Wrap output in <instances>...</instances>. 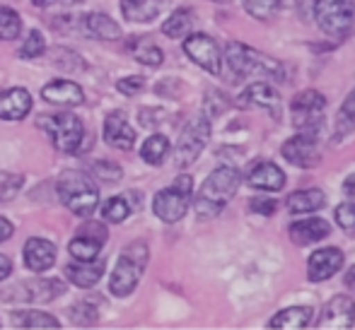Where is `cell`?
<instances>
[{"mask_svg": "<svg viewBox=\"0 0 355 330\" xmlns=\"http://www.w3.org/2000/svg\"><path fill=\"white\" fill-rule=\"evenodd\" d=\"M225 66L232 70V75L239 77H249V75H261L263 80H273V82H285L288 75L285 68L276 58L266 56V53L257 51V48L247 46V44L230 42L225 48Z\"/></svg>", "mask_w": 355, "mask_h": 330, "instance_id": "cell-1", "label": "cell"}, {"mask_svg": "<svg viewBox=\"0 0 355 330\" xmlns=\"http://www.w3.org/2000/svg\"><path fill=\"white\" fill-rule=\"evenodd\" d=\"M242 181H244V176L234 167L215 169L211 176L203 181L201 191H198V198H196L198 217H215V214L234 198V193L239 191Z\"/></svg>", "mask_w": 355, "mask_h": 330, "instance_id": "cell-2", "label": "cell"}, {"mask_svg": "<svg viewBox=\"0 0 355 330\" xmlns=\"http://www.w3.org/2000/svg\"><path fill=\"white\" fill-rule=\"evenodd\" d=\"M148 258H150L148 244L145 241L128 244L121 251V256H119V261H116V268H114V273H112L109 292H112L114 297H128V294L138 287V282H141Z\"/></svg>", "mask_w": 355, "mask_h": 330, "instance_id": "cell-3", "label": "cell"}, {"mask_svg": "<svg viewBox=\"0 0 355 330\" xmlns=\"http://www.w3.org/2000/svg\"><path fill=\"white\" fill-rule=\"evenodd\" d=\"M58 198L73 214L89 217L99 205V191L94 181L83 172H63L56 183Z\"/></svg>", "mask_w": 355, "mask_h": 330, "instance_id": "cell-4", "label": "cell"}, {"mask_svg": "<svg viewBox=\"0 0 355 330\" xmlns=\"http://www.w3.org/2000/svg\"><path fill=\"white\" fill-rule=\"evenodd\" d=\"M314 17L324 34L334 39H346L355 32L353 0H312Z\"/></svg>", "mask_w": 355, "mask_h": 330, "instance_id": "cell-5", "label": "cell"}, {"mask_svg": "<svg viewBox=\"0 0 355 330\" xmlns=\"http://www.w3.org/2000/svg\"><path fill=\"white\" fill-rule=\"evenodd\" d=\"M39 128L46 131V135L51 138L53 147H56L58 152L78 154V149L83 147L85 126L75 113H53V116H42L39 118Z\"/></svg>", "mask_w": 355, "mask_h": 330, "instance_id": "cell-6", "label": "cell"}, {"mask_svg": "<svg viewBox=\"0 0 355 330\" xmlns=\"http://www.w3.org/2000/svg\"><path fill=\"white\" fill-rule=\"evenodd\" d=\"M211 140V121L206 116H196L187 123V128L179 135L177 152H174V164L179 169L191 167L198 159V154L203 152V147Z\"/></svg>", "mask_w": 355, "mask_h": 330, "instance_id": "cell-7", "label": "cell"}, {"mask_svg": "<svg viewBox=\"0 0 355 330\" xmlns=\"http://www.w3.org/2000/svg\"><path fill=\"white\" fill-rule=\"evenodd\" d=\"M184 53L206 73H223V53H220V46L215 44V39L208 37V34H189V37H184Z\"/></svg>", "mask_w": 355, "mask_h": 330, "instance_id": "cell-8", "label": "cell"}, {"mask_svg": "<svg viewBox=\"0 0 355 330\" xmlns=\"http://www.w3.org/2000/svg\"><path fill=\"white\" fill-rule=\"evenodd\" d=\"M281 154L300 169H314L322 164V152H319L317 138H312V135H293V138L283 143Z\"/></svg>", "mask_w": 355, "mask_h": 330, "instance_id": "cell-9", "label": "cell"}, {"mask_svg": "<svg viewBox=\"0 0 355 330\" xmlns=\"http://www.w3.org/2000/svg\"><path fill=\"white\" fill-rule=\"evenodd\" d=\"M12 292H15V297L10 294L5 302L22 299V302L46 304V302H53L56 297H61V294L66 292V284H63L61 279H24V282L15 284Z\"/></svg>", "mask_w": 355, "mask_h": 330, "instance_id": "cell-10", "label": "cell"}, {"mask_svg": "<svg viewBox=\"0 0 355 330\" xmlns=\"http://www.w3.org/2000/svg\"><path fill=\"white\" fill-rule=\"evenodd\" d=\"M355 323V302L348 294H336L327 302V306L319 313V328H353Z\"/></svg>", "mask_w": 355, "mask_h": 330, "instance_id": "cell-11", "label": "cell"}, {"mask_svg": "<svg viewBox=\"0 0 355 330\" xmlns=\"http://www.w3.org/2000/svg\"><path fill=\"white\" fill-rule=\"evenodd\" d=\"M189 200H191L189 193L179 191L177 186H169V188H164V191H159L157 196H155L153 210H155V214L162 219V222L172 224V222H179V219L187 214Z\"/></svg>", "mask_w": 355, "mask_h": 330, "instance_id": "cell-12", "label": "cell"}, {"mask_svg": "<svg viewBox=\"0 0 355 330\" xmlns=\"http://www.w3.org/2000/svg\"><path fill=\"white\" fill-rule=\"evenodd\" d=\"M237 104L242 109H254V107L263 109V111H268L271 116H278V113H281V97H278V92L266 82V80L249 84V87L242 92V97L237 99Z\"/></svg>", "mask_w": 355, "mask_h": 330, "instance_id": "cell-13", "label": "cell"}, {"mask_svg": "<svg viewBox=\"0 0 355 330\" xmlns=\"http://www.w3.org/2000/svg\"><path fill=\"white\" fill-rule=\"evenodd\" d=\"M341 268H343V253L336 246L319 248L307 261V277L312 282H324V279L334 277Z\"/></svg>", "mask_w": 355, "mask_h": 330, "instance_id": "cell-14", "label": "cell"}, {"mask_svg": "<svg viewBox=\"0 0 355 330\" xmlns=\"http://www.w3.org/2000/svg\"><path fill=\"white\" fill-rule=\"evenodd\" d=\"M104 143L114 149H123V152H128L136 145V131L121 111H114L104 118Z\"/></svg>", "mask_w": 355, "mask_h": 330, "instance_id": "cell-15", "label": "cell"}, {"mask_svg": "<svg viewBox=\"0 0 355 330\" xmlns=\"http://www.w3.org/2000/svg\"><path fill=\"white\" fill-rule=\"evenodd\" d=\"M56 246H53L49 239L32 237L24 244V265H27L32 273H46L56 263Z\"/></svg>", "mask_w": 355, "mask_h": 330, "instance_id": "cell-16", "label": "cell"}, {"mask_svg": "<svg viewBox=\"0 0 355 330\" xmlns=\"http://www.w3.org/2000/svg\"><path fill=\"white\" fill-rule=\"evenodd\" d=\"M244 181L249 183L257 191H283L285 186V174L281 172V167L273 162H257L254 167H249Z\"/></svg>", "mask_w": 355, "mask_h": 330, "instance_id": "cell-17", "label": "cell"}, {"mask_svg": "<svg viewBox=\"0 0 355 330\" xmlns=\"http://www.w3.org/2000/svg\"><path fill=\"white\" fill-rule=\"evenodd\" d=\"M42 97L53 107H80L85 102L83 87L71 80H51L42 87Z\"/></svg>", "mask_w": 355, "mask_h": 330, "instance_id": "cell-18", "label": "cell"}, {"mask_svg": "<svg viewBox=\"0 0 355 330\" xmlns=\"http://www.w3.org/2000/svg\"><path fill=\"white\" fill-rule=\"evenodd\" d=\"M288 234L295 246H309V244H317V241H322V239H327L329 234H331V229H329L327 219L307 217V219H297V222L290 224Z\"/></svg>", "mask_w": 355, "mask_h": 330, "instance_id": "cell-19", "label": "cell"}, {"mask_svg": "<svg viewBox=\"0 0 355 330\" xmlns=\"http://www.w3.org/2000/svg\"><path fill=\"white\" fill-rule=\"evenodd\" d=\"M29 111H32V94L24 87L0 92V118L3 121H22Z\"/></svg>", "mask_w": 355, "mask_h": 330, "instance_id": "cell-20", "label": "cell"}, {"mask_svg": "<svg viewBox=\"0 0 355 330\" xmlns=\"http://www.w3.org/2000/svg\"><path fill=\"white\" fill-rule=\"evenodd\" d=\"M167 5L169 0H121V12L128 22H153Z\"/></svg>", "mask_w": 355, "mask_h": 330, "instance_id": "cell-21", "label": "cell"}, {"mask_svg": "<svg viewBox=\"0 0 355 330\" xmlns=\"http://www.w3.org/2000/svg\"><path fill=\"white\" fill-rule=\"evenodd\" d=\"M102 275H104V263L97 261V258L94 261H78L66 265V277L83 289L94 287L102 279Z\"/></svg>", "mask_w": 355, "mask_h": 330, "instance_id": "cell-22", "label": "cell"}, {"mask_svg": "<svg viewBox=\"0 0 355 330\" xmlns=\"http://www.w3.org/2000/svg\"><path fill=\"white\" fill-rule=\"evenodd\" d=\"M327 205V196L317 188H304V191H295L285 198V208L293 214H312Z\"/></svg>", "mask_w": 355, "mask_h": 330, "instance_id": "cell-23", "label": "cell"}, {"mask_svg": "<svg viewBox=\"0 0 355 330\" xmlns=\"http://www.w3.org/2000/svg\"><path fill=\"white\" fill-rule=\"evenodd\" d=\"M83 29L94 39H104V42H116L121 39V27L114 22L109 15L104 12H89L83 17Z\"/></svg>", "mask_w": 355, "mask_h": 330, "instance_id": "cell-24", "label": "cell"}, {"mask_svg": "<svg viewBox=\"0 0 355 330\" xmlns=\"http://www.w3.org/2000/svg\"><path fill=\"white\" fill-rule=\"evenodd\" d=\"M312 321V309L309 306H288L283 311H278L276 316L268 321V328L271 330H302L309 326Z\"/></svg>", "mask_w": 355, "mask_h": 330, "instance_id": "cell-25", "label": "cell"}, {"mask_svg": "<svg viewBox=\"0 0 355 330\" xmlns=\"http://www.w3.org/2000/svg\"><path fill=\"white\" fill-rule=\"evenodd\" d=\"M10 323L15 328L24 330H56L61 328V323L51 316V313L44 311H12L10 313Z\"/></svg>", "mask_w": 355, "mask_h": 330, "instance_id": "cell-26", "label": "cell"}, {"mask_svg": "<svg viewBox=\"0 0 355 330\" xmlns=\"http://www.w3.org/2000/svg\"><path fill=\"white\" fill-rule=\"evenodd\" d=\"M193 29V10L191 8H179L164 19L162 34L169 39H184L189 37Z\"/></svg>", "mask_w": 355, "mask_h": 330, "instance_id": "cell-27", "label": "cell"}, {"mask_svg": "<svg viewBox=\"0 0 355 330\" xmlns=\"http://www.w3.org/2000/svg\"><path fill=\"white\" fill-rule=\"evenodd\" d=\"M167 154H169V140L164 138V135H159V133L150 135V138L143 143V147H141L143 162L153 164V167L162 164L164 159H167Z\"/></svg>", "mask_w": 355, "mask_h": 330, "instance_id": "cell-28", "label": "cell"}, {"mask_svg": "<svg viewBox=\"0 0 355 330\" xmlns=\"http://www.w3.org/2000/svg\"><path fill=\"white\" fill-rule=\"evenodd\" d=\"M102 246L104 244H99L97 239H89V237H85V234H78V237L68 244V251H71V256L75 261H94V258H99Z\"/></svg>", "mask_w": 355, "mask_h": 330, "instance_id": "cell-29", "label": "cell"}, {"mask_svg": "<svg viewBox=\"0 0 355 330\" xmlns=\"http://www.w3.org/2000/svg\"><path fill=\"white\" fill-rule=\"evenodd\" d=\"M293 126L297 133L319 138V133H322V128H324V113L322 111H297V113H293Z\"/></svg>", "mask_w": 355, "mask_h": 330, "instance_id": "cell-30", "label": "cell"}, {"mask_svg": "<svg viewBox=\"0 0 355 330\" xmlns=\"http://www.w3.org/2000/svg\"><path fill=\"white\" fill-rule=\"evenodd\" d=\"M324 107H327V97H324L322 92H317V89H304V92L295 94V99L290 102L293 113H297V111H324Z\"/></svg>", "mask_w": 355, "mask_h": 330, "instance_id": "cell-31", "label": "cell"}, {"mask_svg": "<svg viewBox=\"0 0 355 330\" xmlns=\"http://www.w3.org/2000/svg\"><path fill=\"white\" fill-rule=\"evenodd\" d=\"M133 56H136L138 63H143V66H150V68L162 66V61H164L162 48H159L157 44L148 42V39H138L136 48H133Z\"/></svg>", "mask_w": 355, "mask_h": 330, "instance_id": "cell-32", "label": "cell"}, {"mask_svg": "<svg viewBox=\"0 0 355 330\" xmlns=\"http://www.w3.org/2000/svg\"><path fill=\"white\" fill-rule=\"evenodd\" d=\"M19 34H22V17L12 8H3L0 5V39L12 42Z\"/></svg>", "mask_w": 355, "mask_h": 330, "instance_id": "cell-33", "label": "cell"}, {"mask_svg": "<svg viewBox=\"0 0 355 330\" xmlns=\"http://www.w3.org/2000/svg\"><path fill=\"white\" fill-rule=\"evenodd\" d=\"M131 212H133V205L128 203L126 196L109 198L107 203H104V210H102L104 219H107V222H114V224H119V222H123V219H128V214H131Z\"/></svg>", "mask_w": 355, "mask_h": 330, "instance_id": "cell-34", "label": "cell"}, {"mask_svg": "<svg viewBox=\"0 0 355 330\" xmlns=\"http://www.w3.org/2000/svg\"><path fill=\"white\" fill-rule=\"evenodd\" d=\"M355 131V89L346 97L343 107L338 109L336 116V133L338 135H348Z\"/></svg>", "mask_w": 355, "mask_h": 330, "instance_id": "cell-35", "label": "cell"}, {"mask_svg": "<svg viewBox=\"0 0 355 330\" xmlns=\"http://www.w3.org/2000/svg\"><path fill=\"white\" fill-rule=\"evenodd\" d=\"M242 3L254 19H273L281 10V0H242Z\"/></svg>", "mask_w": 355, "mask_h": 330, "instance_id": "cell-36", "label": "cell"}, {"mask_svg": "<svg viewBox=\"0 0 355 330\" xmlns=\"http://www.w3.org/2000/svg\"><path fill=\"white\" fill-rule=\"evenodd\" d=\"M24 183L22 174H12V172H0V203H8L19 193Z\"/></svg>", "mask_w": 355, "mask_h": 330, "instance_id": "cell-37", "label": "cell"}, {"mask_svg": "<svg viewBox=\"0 0 355 330\" xmlns=\"http://www.w3.org/2000/svg\"><path fill=\"white\" fill-rule=\"evenodd\" d=\"M53 66H58L61 70H83L85 68V61L73 53L71 48H53Z\"/></svg>", "mask_w": 355, "mask_h": 330, "instance_id": "cell-38", "label": "cell"}, {"mask_svg": "<svg viewBox=\"0 0 355 330\" xmlns=\"http://www.w3.org/2000/svg\"><path fill=\"white\" fill-rule=\"evenodd\" d=\"M46 51V42H44V37H42V32H29V37L24 39V44H22V48H19V56L22 58H37V56H42V53Z\"/></svg>", "mask_w": 355, "mask_h": 330, "instance_id": "cell-39", "label": "cell"}, {"mask_svg": "<svg viewBox=\"0 0 355 330\" xmlns=\"http://www.w3.org/2000/svg\"><path fill=\"white\" fill-rule=\"evenodd\" d=\"M71 318L73 323H80V326H92L99 318V309L92 306V302L75 304V309H71Z\"/></svg>", "mask_w": 355, "mask_h": 330, "instance_id": "cell-40", "label": "cell"}, {"mask_svg": "<svg viewBox=\"0 0 355 330\" xmlns=\"http://www.w3.org/2000/svg\"><path fill=\"white\" fill-rule=\"evenodd\" d=\"M92 174L99 178V181L107 183H116L121 178V167L116 162H92Z\"/></svg>", "mask_w": 355, "mask_h": 330, "instance_id": "cell-41", "label": "cell"}, {"mask_svg": "<svg viewBox=\"0 0 355 330\" xmlns=\"http://www.w3.org/2000/svg\"><path fill=\"white\" fill-rule=\"evenodd\" d=\"M336 222L346 232H355V203H341L336 208Z\"/></svg>", "mask_w": 355, "mask_h": 330, "instance_id": "cell-42", "label": "cell"}, {"mask_svg": "<svg viewBox=\"0 0 355 330\" xmlns=\"http://www.w3.org/2000/svg\"><path fill=\"white\" fill-rule=\"evenodd\" d=\"M143 87H145V77H143V75H131V77H121L116 82V89L121 94H126V97H133V94H138Z\"/></svg>", "mask_w": 355, "mask_h": 330, "instance_id": "cell-43", "label": "cell"}, {"mask_svg": "<svg viewBox=\"0 0 355 330\" xmlns=\"http://www.w3.org/2000/svg\"><path fill=\"white\" fill-rule=\"evenodd\" d=\"M78 234H85V237H89V239H97L99 244H107V239H109L107 224H102V222H85Z\"/></svg>", "mask_w": 355, "mask_h": 330, "instance_id": "cell-44", "label": "cell"}, {"mask_svg": "<svg viewBox=\"0 0 355 330\" xmlns=\"http://www.w3.org/2000/svg\"><path fill=\"white\" fill-rule=\"evenodd\" d=\"M249 210L252 212H257V214H273L278 210V203L276 200H271V198H252L249 200Z\"/></svg>", "mask_w": 355, "mask_h": 330, "instance_id": "cell-45", "label": "cell"}, {"mask_svg": "<svg viewBox=\"0 0 355 330\" xmlns=\"http://www.w3.org/2000/svg\"><path fill=\"white\" fill-rule=\"evenodd\" d=\"M174 186H177L179 191H184V193H189V196H191V191H193V178L189 176V174H179L177 181H174Z\"/></svg>", "mask_w": 355, "mask_h": 330, "instance_id": "cell-46", "label": "cell"}, {"mask_svg": "<svg viewBox=\"0 0 355 330\" xmlns=\"http://www.w3.org/2000/svg\"><path fill=\"white\" fill-rule=\"evenodd\" d=\"M12 234H15L12 222H10V219H5V217H0V244L8 241V239L12 237Z\"/></svg>", "mask_w": 355, "mask_h": 330, "instance_id": "cell-47", "label": "cell"}, {"mask_svg": "<svg viewBox=\"0 0 355 330\" xmlns=\"http://www.w3.org/2000/svg\"><path fill=\"white\" fill-rule=\"evenodd\" d=\"M83 0H32L34 8H51V5H75Z\"/></svg>", "mask_w": 355, "mask_h": 330, "instance_id": "cell-48", "label": "cell"}, {"mask_svg": "<svg viewBox=\"0 0 355 330\" xmlns=\"http://www.w3.org/2000/svg\"><path fill=\"white\" fill-rule=\"evenodd\" d=\"M10 273H12V263H10L8 256H3V253H0V279H8Z\"/></svg>", "mask_w": 355, "mask_h": 330, "instance_id": "cell-49", "label": "cell"}, {"mask_svg": "<svg viewBox=\"0 0 355 330\" xmlns=\"http://www.w3.org/2000/svg\"><path fill=\"white\" fill-rule=\"evenodd\" d=\"M343 193H346L351 200H355V174H351V176L343 181Z\"/></svg>", "mask_w": 355, "mask_h": 330, "instance_id": "cell-50", "label": "cell"}, {"mask_svg": "<svg viewBox=\"0 0 355 330\" xmlns=\"http://www.w3.org/2000/svg\"><path fill=\"white\" fill-rule=\"evenodd\" d=\"M346 287L355 289V265L353 268H348V273H346Z\"/></svg>", "mask_w": 355, "mask_h": 330, "instance_id": "cell-51", "label": "cell"}, {"mask_svg": "<svg viewBox=\"0 0 355 330\" xmlns=\"http://www.w3.org/2000/svg\"><path fill=\"white\" fill-rule=\"evenodd\" d=\"M215 3H227V0H215Z\"/></svg>", "mask_w": 355, "mask_h": 330, "instance_id": "cell-52", "label": "cell"}]
</instances>
